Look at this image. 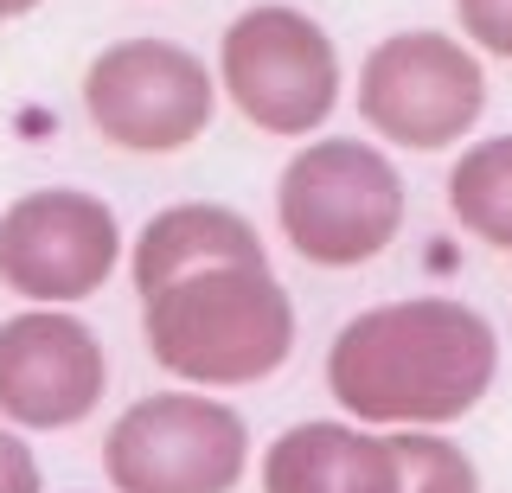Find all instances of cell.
<instances>
[{"label": "cell", "mask_w": 512, "mask_h": 493, "mask_svg": "<svg viewBox=\"0 0 512 493\" xmlns=\"http://www.w3.org/2000/svg\"><path fill=\"white\" fill-rule=\"evenodd\" d=\"M500 340L487 314L448 295H410L365 308L327 346V391L352 423L436 429L487 397Z\"/></svg>", "instance_id": "obj_1"}, {"label": "cell", "mask_w": 512, "mask_h": 493, "mask_svg": "<svg viewBox=\"0 0 512 493\" xmlns=\"http://www.w3.org/2000/svg\"><path fill=\"white\" fill-rule=\"evenodd\" d=\"M141 340L186 385H256L295 353V301L269 263H212L141 301Z\"/></svg>", "instance_id": "obj_2"}, {"label": "cell", "mask_w": 512, "mask_h": 493, "mask_svg": "<svg viewBox=\"0 0 512 493\" xmlns=\"http://www.w3.org/2000/svg\"><path fill=\"white\" fill-rule=\"evenodd\" d=\"M276 218L301 263L352 269L372 263L404 231V180L372 141H308L276 180Z\"/></svg>", "instance_id": "obj_3"}, {"label": "cell", "mask_w": 512, "mask_h": 493, "mask_svg": "<svg viewBox=\"0 0 512 493\" xmlns=\"http://www.w3.org/2000/svg\"><path fill=\"white\" fill-rule=\"evenodd\" d=\"M250 468V429L205 391H154L103 436L116 493H231Z\"/></svg>", "instance_id": "obj_4"}, {"label": "cell", "mask_w": 512, "mask_h": 493, "mask_svg": "<svg viewBox=\"0 0 512 493\" xmlns=\"http://www.w3.org/2000/svg\"><path fill=\"white\" fill-rule=\"evenodd\" d=\"M84 109L128 154H180L212 129L218 77L173 39H116L84 71Z\"/></svg>", "instance_id": "obj_5"}, {"label": "cell", "mask_w": 512, "mask_h": 493, "mask_svg": "<svg viewBox=\"0 0 512 493\" xmlns=\"http://www.w3.org/2000/svg\"><path fill=\"white\" fill-rule=\"evenodd\" d=\"M218 84L263 135H308L340 103V52L301 7H250L224 26Z\"/></svg>", "instance_id": "obj_6"}, {"label": "cell", "mask_w": 512, "mask_h": 493, "mask_svg": "<svg viewBox=\"0 0 512 493\" xmlns=\"http://www.w3.org/2000/svg\"><path fill=\"white\" fill-rule=\"evenodd\" d=\"M487 109V71L448 33H391L359 65V116L391 148L436 154Z\"/></svg>", "instance_id": "obj_7"}, {"label": "cell", "mask_w": 512, "mask_h": 493, "mask_svg": "<svg viewBox=\"0 0 512 493\" xmlns=\"http://www.w3.org/2000/svg\"><path fill=\"white\" fill-rule=\"evenodd\" d=\"M122 257V225L84 186H39L0 212V289L32 308H71L96 295Z\"/></svg>", "instance_id": "obj_8"}, {"label": "cell", "mask_w": 512, "mask_h": 493, "mask_svg": "<svg viewBox=\"0 0 512 493\" xmlns=\"http://www.w3.org/2000/svg\"><path fill=\"white\" fill-rule=\"evenodd\" d=\"M109 391L103 340L64 308H26L0 321V423L71 429Z\"/></svg>", "instance_id": "obj_9"}, {"label": "cell", "mask_w": 512, "mask_h": 493, "mask_svg": "<svg viewBox=\"0 0 512 493\" xmlns=\"http://www.w3.org/2000/svg\"><path fill=\"white\" fill-rule=\"evenodd\" d=\"M263 493H404V474L359 423H295L263 449Z\"/></svg>", "instance_id": "obj_10"}, {"label": "cell", "mask_w": 512, "mask_h": 493, "mask_svg": "<svg viewBox=\"0 0 512 493\" xmlns=\"http://www.w3.org/2000/svg\"><path fill=\"white\" fill-rule=\"evenodd\" d=\"M212 263H269V250H263V237H256V225L244 212L205 205V199L154 212L135 237V257H128L141 301L160 295L167 282L192 276V269H212Z\"/></svg>", "instance_id": "obj_11"}, {"label": "cell", "mask_w": 512, "mask_h": 493, "mask_svg": "<svg viewBox=\"0 0 512 493\" xmlns=\"http://www.w3.org/2000/svg\"><path fill=\"white\" fill-rule=\"evenodd\" d=\"M448 212L480 244L512 250V135H487L448 167Z\"/></svg>", "instance_id": "obj_12"}, {"label": "cell", "mask_w": 512, "mask_h": 493, "mask_svg": "<svg viewBox=\"0 0 512 493\" xmlns=\"http://www.w3.org/2000/svg\"><path fill=\"white\" fill-rule=\"evenodd\" d=\"M397 455V474H404V493H480V474L461 442L448 436H416V429H404V436H384Z\"/></svg>", "instance_id": "obj_13"}, {"label": "cell", "mask_w": 512, "mask_h": 493, "mask_svg": "<svg viewBox=\"0 0 512 493\" xmlns=\"http://www.w3.org/2000/svg\"><path fill=\"white\" fill-rule=\"evenodd\" d=\"M455 20L480 52L512 58V0H455Z\"/></svg>", "instance_id": "obj_14"}, {"label": "cell", "mask_w": 512, "mask_h": 493, "mask_svg": "<svg viewBox=\"0 0 512 493\" xmlns=\"http://www.w3.org/2000/svg\"><path fill=\"white\" fill-rule=\"evenodd\" d=\"M0 493H45L39 455L26 449V436H13V423H0Z\"/></svg>", "instance_id": "obj_15"}, {"label": "cell", "mask_w": 512, "mask_h": 493, "mask_svg": "<svg viewBox=\"0 0 512 493\" xmlns=\"http://www.w3.org/2000/svg\"><path fill=\"white\" fill-rule=\"evenodd\" d=\"M39 0H0V20H20V13H32Z\"/></svg>", "instance_id": "obj_16"}]
</instances>
